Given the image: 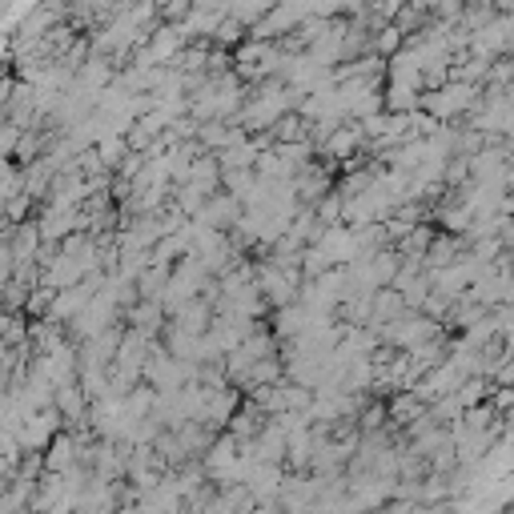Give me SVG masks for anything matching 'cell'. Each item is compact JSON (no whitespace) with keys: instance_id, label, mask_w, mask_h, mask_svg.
Instances as JSON below:
<instances>
[{"instance_id":"6da1fadb","label":"cell","mask_w":514,"mask_h":514,"mask_svg":"<svg viewBox=\"0 0 514 514\" xmlns=\"http://www.w3.org/2000/svg\"><path fill=\"white\" fill-rule=\"evenodd\" d=\"M474 96H478V88H474V80H454V85H446L442 93L426 96V109L438 112V117H454V112L470 109Z\"/></svg>"},{"instance_id":"7a4b0ae2","label":"cell","mask_w":514,"mask_h":514,"mask_svg":"<svg viewBox=\"0 0 514 514\" xmlns=\"http://www.w3.org/2000/svg\"><path fill=\"white\" fill-rule=\"evenodd\" d=\"M377 48H382V53H390V48H398V29H386L382 37H377Z\"/></svg>"}]
</instances>
